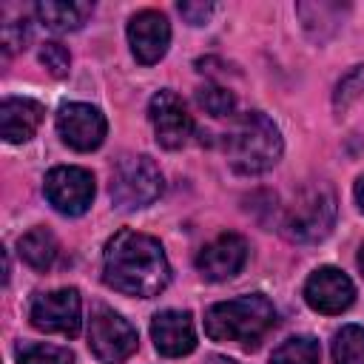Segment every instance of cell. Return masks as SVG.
<instances>
[{
	"mask_svg": "<svg viewBox=\"0 0 364 364\" xmlns=\"http://www.w3.org/2000/svg\"><path fill=\"white\" fill-rule=\"evenodd\" d=\"M151 338L159 355L179 358L196 347V330L188 310H162L151 321Z\"/></svg>",
	"mask_w": 364,
	"mask_h": 364,
	"instance_id": "14",
	"label": "cell"
},
{
	"mask_svg": "<svg viewBox=\"0 0 364 364\" xmlns=\"http://www.w3.org/2000/svg\"><path fill=\"white\" fill-rule=\"evenodd\" d=\"M210 11H213V6H210V3H179V14H182L188 23H193V26L208 23Z\"/></svg>",
	"mask_w": 364,
	"mask_h": 364,
	"instance_id": "25",
	"label": "cell"
},
{
	"mask_svg": "<svg viewBox=\"0 0 364 364\" xmlns=\"http://www.w3.org/2000/svg\"><path fill=\"white\" fill-rule=\"evenodd\" d=\"M17 247H20V259L34 270H48L60 256L57 236L48 228H31L28 233L20 236Z\"/></svg>",
	"mask_w": 364,
	"mask_h": 364,
	"instance_id": "17",
	"label": "cell"
},
{
	"mask_svg": "<svg viewBox=\"0 0 364 364\" xmlns=\"http://www.w3.org/2000/svg\"><path fill=\"white\" fill-rule=\"evenodd\" d=\"M171 264L162 245L139 230H119L108 239L102 253V282L117 293L151 299L165 290Z\"/></svg>",
	"mask_w": 364,
	"mask_h": 364,
	"instance_id": "1",
	"label": "cell"
},
{
	"mask_svg": "<svg viewBox=\"0 0 364 364\" xmlns=\"http://www.w3.org/2000/svg\"><path fill=\"white\" fill-rule=\"evenodd\" d=\"M276 321L279 316L273 301L262 293H247V296H236L208 307L205 333L213 341H228V344L253 350L264 341V336L276 327Z\"/></svg>",
	"mask_w": 364,
	"mask_h": 364,
	"instance_id": "2",
	"label": "cell"
},
{
	"mask_svg": "<svg viewBox=\"0 0 364 364\" xmlns=\"http://www.w3.org/2000/svg\"><path fill=\"white\" fill-rule=\"evenodd\" d=\"M358 97H364V65H355L353 71H347V74L338 80L333 105H336L338 111H344V108H350Z\"/></svg>",
	"mask_w": 364,
	"mask_h": 364,
	"instance_id": "22",
	"label": "cell"
},
{
	"mask_svg": "<svg viewBox=\"0 0 364 364\" xmlns=\"http://www.w3.org/2000/svg\"><path fill=\"white\" fill-rule=\"evenodd\" d=\"M17 364H74V355L57 344H26L17 350Z\"/></svg>",
	"mask_w": 364,
	"mask_h": 364,
	"instance_id": "20",
	"label": "cell"
},
{
	"mask_svg": "<svg viewBox=\"0 0 364 364\" xmlns=\"http://www.w3.org/2000/svg\"><path fill=\"white\" fill-rule=\"evenodd\" d=\"M355 202L364 210V176H358V182H355Z\"/></svg>",
	"mask_w": 364,
	"mask_h": 364,
	"instance_id": "26",
	"label": "cell"
},
{
	"mask_svg": "<svg viewBox=\"0 0 364 364\" xmlns=\"http://www.w3.org/2000/svg\"><path fill=\"white\" fill-rule=\"evenodd\" d=\"M94 6L91 3H74V0H43L34 6L37 20L51 31H77L88 17Z\"/></svg>",
	"mask_w": 364,
	"mask_h": 364,
	"instance_id": "16",
	"label": "cell"
},
{
	"mask_svg": "<svg viewBox=\"0 0 364 364\" xmlns=\"http://www.w3.org/2000/svg\"><path fill=\"white\" fill-rule=\"evenodd\" d=\"M333 222H336V196L327 185L313 182L301 188L287 205L282 216V230L287 239L310 245V242H321L330 233Z\"/></svg>",
	"mask_w": 364,
	"mask_h": 364,
	"instance_id": "4",
	"label": "cell"
},
{
	"mask_svg": "<svg viewBox=\"0 0 364 364\" xmlns=\"http://www.w3.org/2000/svg\"><path fill=\"white\" fill-rule=\"evenodd\" d=\"M46 117V105L28 97H6L0 102V134L6 142H28Z\"/></svg>",
	"mask_w": 364,
	"mask_h": 364,
	"instance_id": "15",
	"label": "cell"
},
{
	"mask_svg": "<svg viewBox=\"0 0 364 364\" xmlns=\"http://www.w3.org/2000/svg\"><path fill=\"white\" fill-rule=\"evenodd\" d=\"M43 193L48 205L65 216H80L94 199V176L77 165H60L46 173Z\"/></svg>",
	"mask_w": 364,
	"mask_h": 364,
	"instance_id": "8",
	"label": "cell"
},
{
	"mask_svg": "<svg viewBox=\"0 0 364 364\" xmlns=\"http://www.w3.org/2000/svg\"><path fill=\"white\" fill-rule=\"evenodd\" d=\"M208 364H239V361H233V358H228V355H213Z\"/></svg>",
	"mask_w": 364,
	"mask_h": 364,
	"instance_id": "27",
	"label": "cell"
},
{
	"mask_svg": "<svg viewBox=\"0 0 364 364\" xmlns=\"http://www.w3.org/2000/svg\"><path fill=\"white\" fill-rule=\"evenodd\" d=\"M148 117H151L156 142L162 148H168V151L182 148L193 134V117L188 114L182 97L176 91H171V88H162V91H156L151 97Z\"/></svg>",
	"mask_w": 364,
	"mask_h": 364,
	"instance_id": "9",
	"label": "cell"
},
{
	"mask_svg": "<svg viewBox=\"0 0 364 364\" xmlns=\"http://www.w3.org/2000/svg\"><path fill=\"white\" fill-rule=\"evenodd\" d=\"M139 338L136 330L111 307L97 304L88 321V347L97 361L102 364H122L134 350Z\"/></svg>",
	"mask_w": 364,
	"mask_h": 364,
	"instance_id": "6",
	"label": "cell"
},
{
	"mask_svg": "<svg viewBox=\"0 0 364 364\" xmlns=\"http://www.w3.org/2000/svg\"><path fill=\"white\" fill-rule=\"evenodd\" d=\"M28 318L40 333H57L74 338L82 324V301L74 287H60L51 293L34 296Z\"/></svg>",
	"mask_w": 364,
	"mask_h": 364,
	"instance_id": "7",
	"label": "cell"
},
{
	"mask_svg": "<svg viewBox=\"0 0 364 364\" xmlns=\"http://www.w3.org/2000/svg\"><path fill=\"white\" fill-rule=\"evenodd\" d=\"M108 122L100 108L88 102H65L57 111V134L74 151H94L102 145Z\"/></svg>",
	"mask_w": 364,
	"mask_h": 364,
	"instance_id": "10",
	"label": "cell"
},
{
	"mask_svg": "<svg viewBox=\"0 0 364 364\" xmlns=\"http://www.w3.org/2000/svg\"><path fill=\"white\" fill-rule=\"evenodd\" d=\"M318 361H321V350L313 336H293L282 341L270 355V364H318Z\"/></svg>",
	"mask_w": 364,
	"mask_h": 364,
	"instance_id": "18",
	"label": "cell"
},
{
	"mask_svg": "<svg viewBox=\"0 0 364 364\" xmlns=\"http://www.w3.org/2000/svg\"><path fill=\"white\" fill-rule=\"evenodd\" d=\"M282 134L262 111L242 114L225 136V154L236 173L256 176L270 171L282 156Z\"/></svg>",
	"mask_w": 364,
	"mask_h": 364,
	"instance_id": "3",
	"label": "cell"
},
{
	"mask_svg": "<svg viewBox=\"0 0 364 364\" xmlns=\"http://www.w3.org/2000/svg\"><path fill=\"white\" fill-rule=\"evenodd\" d=\"M196 102L210 114V117H230L233 108H236V100L228 88L216 85V82H208V85H199L196 88Z\"/></svg>",
	"mask_w": 364,
	"mask_h": 364,
	"instance_id": "21",
	"label": "cell"
},
{
	"mask_svg": "<svg viewBox=\"0 0 364 364\" xmlns=\"http://www.w3.org/2000/svg\"><path fill=\"white\" fill-rule=\"evenodd\" d=\"M40 63L48 68L51 77H65L68 74V65H71V54L63 43L57 40H48L40 46Z\"/></svg>",
	"mask_w": 364,
	"mask_h": 364,
	"instance_id": "23",
	"label": "cell"
},
{
	"mask_svg": "<svg viewBox=\"0 0 364 364\" xmlns=\"http://www.w3.org/2000/svg\"><path fill=\"white\" fill-rule=\"evenodd\" d=\"M247 262V242L239 233H219L196 253V270L210 282L233 279Z\"/></svg>",
	"mask_w": 364,
	"mask_h": 364,
	"instance_id": "13",
	"label": "cell"
},
{
	"mask_svg": "<svg viewBox=\"0 0 364 364\" xmlns=\"http://www.w3.org/2000/svg\"><path fill=\"white\" fill-rule=\"evenodd\" d=\"M162 193V173L145 154H125L111 171V199L122 210L151 205Z\"/></svg>",
	"mask_w": 364,
	"mask_h": 364,
	"instance_id": "5",
	"label": "cell"
},
{
	"mask_svg": "<svg viewBox=\"0 0 364 364\" xmlns=\"http://www.w3.org/2000/svg\"><path fill=\"white\" fill-rule=\"evenodd\" d=\"M333 361L336 364H364V327L347 324L333 338Z\"/></svg>",
	"mask_w": 364,
	"mask_h": 364,
	"instance_id": "19",
	"label": "cell"
},
{
	"mask_svg": "<svg viewBox=\"0 0 364 364\" xmlns=\"http://www.w3.org/2000/svg\"><path fill=\"white\" fill-rule=\"evenodd\" d=\"M0 37H3V48H6V51H17V48H26L23 43H26L28 31H26V26H17V23H3Z\"/></svg>",
	"mask_w": 364,
	"mask_h": 364,
	"instance_id": "24",
	"label": "cell"
},
{
	"mask_svg": "<svg viewBox=\"0 0 364 364\" xmlns=\"http://www.w3.org/2000/svg\"><path fill=\"white\" fill-rule=\"evenodd\" d=\"M355 299V284L350 282V276L338 267H318L310 273V279L304 282V301L324 316H336L344 313Z\"/></svg>",
	"mask_w": 364,
	"mask_h": 364,
	"instance_id": "11",
	"label": "cell"
},
{
	"mask_svg": "<svg viewBox=\"0 0 364 364\" xmlns=\"http://www.w3.org/2000/svg\"><path fill=\"white\" fill-rule=\"evenodd\" d=\"M358 267H361V273H364V245H361V250H358Z\"/></svg>",
	"mask_w": 364,
	"mask_h": 364,
	"instance_id": "28",
	"label": "cell"
},
{
	"mask_svg": "<svg viewBox=\"0 0 364 364\" xmlns=\"http://www.w3.org/2000/svg\"><path fill=\"white\" fill-rule=\"evenodd\" d=\"M128 43H131V54L136 57V63L142 65H154L165 57L168 46H171V23L162 11L156 9H142L131 17L128 23Z\"/></svg>",
	"mask_w": 364,
	"mask_h": 364,
	"instance_id": "12",
	"label": "cell"
}]
</instances>
